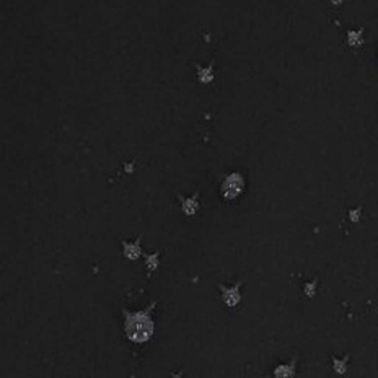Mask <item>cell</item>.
I'll list each match as a JSON object with an SVG mask.
<instances>
[{"label": "cell", "mask_w": 378, "mask_h": 378, "mask_svg": "<svg viewBox=\"0 0 378 378\" xmlns=\"http://www.w3.org/2000/svg\"><path fill=\"white\" fill-rule=\"evenodd\" d=\"M153 307H155V302L142 311L131 313L126 308L122 310L124 313V333L127 339L132 343L143 344L153 336V319L150 316Z\"/></svg>", "instance_id": "1"}, {"label": "cell", "mask_w": 378, "mask_h": 378, "mask_svg": "<svg viewBox=\"0 0 378 378\" xmlns=\"http://www.w3.org/2000/svg\"><path fill=\"white\" fill-rule=\"evenodd\" d=\"M243 189H244V179H243V174L238 172L227 174L222 183V196L227 201H235L237 198H240Z\"/></svg>", "instance_id": "2"}, {"label": "cell", "mask_w": 378, "mask_h": 378, "mask_svg": "<svg viewBox=\"0 0 378 378\" xmlns=\"http://www.w3.org/2000/svg\"><path fill=\"white\" fill-rule=\"evenodd\" d=\"M222 297L223 300H225V303L228 307H235L238 305L240 299H241V295H240V282L237 285L230 287V289H225V287H222Z\"/></svg>", "instance_id": "3"}, {"label": "cell", "mask_w": 378, "mask_h": 378, "mask_svg": "<svg viewBox=\"0 0 378 378\" xmlns=\"http://www.w3.org/2000/svg\"><path fill=\"white\" fill-rule=\"evenodd\" d=\"M122 248H124V256L127 259H131V261L139 259V256L142 254V251H140V237H137V240L134 243L122 241Z\"/></svg>", "instance_id": "4"}, {"label": "cell", "mask_w": 378, "mask_h": 378, "mask_svg": "<svg viewBox=\"0 0 378 378\" xmlns=\"http://www.w3.org/2000/svg\"><path fill=\"white\" fill-rule=\"evenodd\" d=\"M179 201H181V207H183V212L184 215H194L196 212H198L199 209V201H198V193H196L194 196H191V198H181V196H178Z\"/></svg>", "instance_id": "5"}, {"label": "cell", "mask_w": 378, "mask_h": 378, "mask_svg": "<svg viewBox=\"0 0 378 378\" xmlns=\"http://www.w3.org/2000/svg\"><path fill=\"white\" fill-rule=\"evenodd\" d=\"M347 44L350 47H360L364 44V30H349L347 31Z\"/></svg>", "instance_id": "6"}, {"label": "cell", "mask_w": 378, "mask_h": 378, "mask_svg": "<svg viewBox=\"0 0 378 378\" xmlns=\"http://www.w3.org/2000/svg\"><path fill=\"white\" fill-rule=\"evenodd\" d=\"M295 360H292L289 365H279L277 369L274 370V377L275 378H294L295 377Z\"/></svg>", "instance_id": "7"}, {"label": "cell", "mask_w": 378, "mask_h": 378, "mask_svg": "<svg viewBox=\"0 0 378 378\" xmlns=\"http://www.w3.org/2000/svg\"><path fill=\"white\" fill-rule=\"evenodd\" d=\"M198 77L201 83H210L214 80V64L207 67H198Z\"/></svg>", "instance_id": "8"}, {"label": "cell", "mask_w": 378, "mask_h": 378, "mask_svg": "<svg viewBox=\"0 0 378 378\" xmlns=\"http://www.w3.org/2000/svg\"><path fill=\"white\" fill-rule=\"evenodd\" d=\"M158 268V251L153 254H147V271H155Z\"/></svg>", "instance_id": "9"}, {"label": "cell", "mask_w": 378, "mask_h": 378, "mask_svg": "<svg viewBox=\"0 0 378 378\" xmlns=\"http://www.w3.org/2000/svg\"><path fill=\"white\" fill-rule=\"evenodd\" d=\"M313 287H315V282H311V284L307 285V294L308 295H313Z\"/></svg>", "instance_id": "10"}]
</instances>
